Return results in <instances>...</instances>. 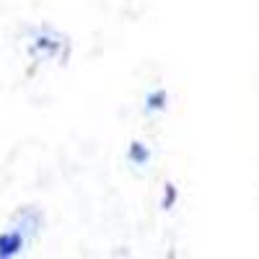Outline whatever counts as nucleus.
I'll return each mask as SVG.
<instances>
[{
  "instance_id": "nucleus-1",
  "label": "nucleus",
  "mask_w": 259,
  "mask_h": 259,
  "mask_svg": "<svg viewBox=\"0 0 259 259\" xmlns=\"http://www.w3.org/2000/svg\"><path fill=\"white\" fill-rule=\"evenodd\" d=\"M18 246H21L18 236H3L0 239V254H13V251H18Z\"/></svg>"
}]
</instances>
